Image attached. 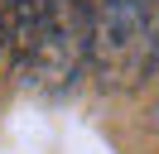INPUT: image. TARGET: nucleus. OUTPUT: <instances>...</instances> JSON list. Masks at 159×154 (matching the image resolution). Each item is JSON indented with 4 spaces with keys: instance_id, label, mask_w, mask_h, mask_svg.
I'll return each instance as SVG.
<instances>
[{
    "instance_id": "nucleus-1",
    "label": "nucleus",
    "mask_w": 159,
    "mask_h": 154,
    "mask_svg": "<svg viewBox=\"0 0 159 154\" xmlns=\"http://www.w3.org/2000/svg\"><path fill=\"white\" fill-rule=\"evenodd\" d=\"M92 15L87 0H48L34 19L15 24V67L34 92H68L92 58Z\"/></svg>"
},
{
    "instance_id": "nucleus-2",
    "label": "nucleus",
    "mask_w": 159,
    "mask_h": 154,
    "mask_svg": "<svg viewBox=\"0 0 159 154\" xmlns=\"http://www.w3.org/2000/svg\"><path fill=\"white\" fill-rule=\"evenodd\" d=\"M92 63L106 87H140L159 67V0H101Z\"/></svg>"
},
{
    "instance_id": "nucleus-3",
    "label": "nucleus",
    "mask_w": 159,
    "mask_h": 154,
    "mask_svg": "<svg viewBox=\"0 0 159 154\" xmlns=\"http://www.w3.org/2000/svg\"><path fill=\"white\" fill-rule=\"evenodd\" d=\"M10 5H15V24H24V19H34L48 0H10Z\"/></svg>"
},
{
    "instance_id": "nucleus-4",
    "label": "nucleus",
    "mask_w": 159,
    "mask_h": 154,
    "mask_svg": "<svg viewBox=\"0 0 159 154\" xmlns=\"http://www.w3.org/2000/svg\"><path fill=\"white\" fill-rule=\"evenodd\" d=\"M0 48H5V19H0Z\"/></svg>"
},
{
    "instance_id": "nucleus-5",
    "label": "nucleus",
    "mask_w": 159,
    "mask_h": 154,
    "mask_svg": "<svg viewBox=\"0 0 159 154\" xmlns=\"http://www.w3.org/2000/svg\"><path fill=\"white\" fill-rule=\"evenodd\" d=\"M154 120H159V101H154Z\"/></svg>"
}]
</instances>
